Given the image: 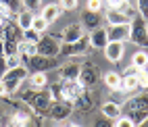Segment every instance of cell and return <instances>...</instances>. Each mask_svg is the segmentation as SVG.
<instances>
[{"label": "cell", "instance_id": "6da1fadb", "mask_svg": "<svg viewBox=\"0 0 148 127\" xmlns=\"http://www.w3.org/2000/svg\"><path fill=\"white\" fill-rule=\"evenodd\" d=\"M2 48H4V56H11V54H17V46L19 42L23 40V31L17 27V23L13 21H4L2 23Z\"/></svg>", "mask_w": 148, "mask_h": 127}, {"label": "cell", "instance_id": "7a4b0ae2", "mask_svg": "<svg viewBox=\"0 0 148 127\" xmlns=\"http://www.w3.org/2000/svg\"><path fill=\"white\" fill-rule=\"evenodd\" d=\"M23 102H27V106H32V111L38 115H48L52 106V98H50V92L46 90H32L23 94Z\"/></svg>", "mask_w": 148, "mask_h": 127}, {"label": "cell", "instance_id": "3957f363", "mask_svg": "<svg viewBox=\"0 0 148 127\" xmlns=\"http://www.w3.org/2000/svg\"><path fill=\"white\" fill-rule=\"evenodd\" d=\"M121 109H125L127 117L138 125V123H144L148 119V94H142V96H136V98H132L130 102H125V106H121Z\"/></svg>", "mask_w": 148, "mask_h": 127}, {"label": "cell", "instance_id": "277c9868", "mask_svg": "<svg viewBox=\"0 0 148 127\" xmlns=\"http://www.w3.org/2000/svg\"><path fill=\"white\" fill-rule=\"evenodd\" d=\"M27 67L25 65H21V67H17V69H6L4 73H2V81L4 83V87H6V92H8V96L11 94H15V92H19V87H21V83L27 79Z\"/></svg>", "mask_w": 148, "mask_h": 127}, {"label": "cell", "instance_id": "5b68a950", "mask_svg": "<svg viewBox=\"0 0 148 127\" xmlns=\"http://www.w3.org/2000/svg\"><path fill=\"white\" fill-rule=\"evenodd\" d=\"M130 40L138 48H142V50L148 48V23H146V19H142L140 15L134 17L132 23H130Z\"/></svg>", "mask_w": 148, "mask_h": 127}, {"label": "cell", "instance_id": "8992f818", "mask_svg": "<svg viewBox=\"0 0 148 127\" xmlns=\"http://www.w3.org/2000/svg\"><path fill=\"white\" fill-rule=\"evenodd\" d=\"M36 46H38V54H40V56H50V58H54L58 54V50H61V42H58V38L50 36V33H44Z\"/></svg>", "mask_w": 148, "mask_h": 127}, {"label": "cell", "instance_id": "52a82bcc", "mask_svg": "<svg viewBox=\"0 0 148 127\" xmlns=\"http://www.w3.org/2000/svg\"><path fill=\"white\" fill-rule=\"evenodd\" d=\"M61 92H63V100L65 102L75 104L86 94V87L79 81H61Z\"/></svg>", "mask_w": 148, "mask_h": 127}, {"label": "cell", "instance_id": "ba28073f", "mask_svg": "<svg viewBox=\"0 0 148 127\" xmlns=\"http://www.w3.org/2000/svg\"><path fill=\"white\" fill-rule=\"evenodd\" d=\"M90 50V40H88V36H84L82 40L77 42H71V44H61V50L58 54L61 56H82Z\"/></svg>", "mask_w": 148, "mask_h": 127}, {"label": "cell", "instance_id": "9c48e42d", "mask_svg": "<svg viewBox=\"0 0 148 127\" xmlns=\"http://www.w3.org/2000/svg\"><path fill=\"white\" fill-rule=\"evenodd\" d=\"M71 113H73V104H71V102H65V100H61V102H52L50 111H48L50 119L56 121V123H65L69 117H71Z\"/></svg>", "mask_w": 148, "mask_h": 127}, {"label": "cell", "instance_id": "30bf717a", "mask_svg": "<svg viewBox=\"0 0 148 127\" xmlns=\"http://www.w3.org/2000/svg\"><path fill=\"white\" fill-rule=\"evenodd\" d=\"M98 79H100V71H98V67H96V65H84V67H82V73H79V79H77V81H79L86 90H88V87L96 85Z\"/></svg>", "mask_w": 148, "mask_h": 127}, {"label": "cell", "instance_id": "8fae6325", "mask_svg": "<svg viewBox=\"0 0 148 127\" xmlns=\"http://www.w3.org/2000/svg\"><path fill=\"white\" fill-rule=\"evenodd\" d=\"M84 36H86V29L82 27V23H71V25H67V27L63 29L61 42H63V44H71V42L82 40Z\"/></svg>", "mask_w": 148, "mask_h": 127}, {"label": "cell", "instance_id": "7c38bea8", "mask_svg": "<svg viewBox=\"0 0 148 127\" xmlns=\"http://www.w3.org/2000/svg\"><path fill=\"white\" fill-rule=\"evenodd\" d=\"M29 61V67L34 69V73H46L48 69H52V67H56V61L50 56H40V54H36L32 58H27Z\"/></svg>", "mask_w": 148, "mask_h": 127}, {"label": "cell", "instance_id": "4fadbf2b", "mask_svg": "<svg viewBox=\"0 0 148 127\" xmlns=\"http://www.w3.org/2000/svg\"><path fill=\"white\" fill-rule=\"evenodd\" d=\"M106 36H108V42H123L130 40V23H123V25H111L106 29Z\"/></svg>", "mask_w": 148, "mask_h": 127}, {"label": "cell", "instance_id": "5bb4252c", "mask_svg": "<svg viewBox=\"0 0 148 127\" xmlns=\"http://www.w3.org/2000/svg\"><path fill=\"white\" fill-rule=\"evenodd\" d=\"M6 127H32V113L27 109H19L11 115Z\"/></svg>", "mask_w": 148, "mask_h": 127}, {"label": "cell", "instance_id": "9a60e30c", "mask_svg": "<svg viewBox=\"0 0 148 127\" xmlns=\"http://www.w3.org/2000/svg\"><path fill=\"white\" fill-rule=\"evenodd\" d=\"M125 54V44L123 42H108L104 48V58L111 63H119Z\"/></svg>", "mask_w": 148, "mask_h": 127}, {"label": "cell", "instance_id": "2e32d148", "mask_svg": "<svg viewBox=\"0 0 148 127\" xmlns=\"http://www.w3.org/2000/svg\"><path fill=\"white\" fill-rule=\"evenodd\" d=\"M79 73H82V65H77V63H67L58 69L61 81H77L79 79Z\"/></svg>", "mask_w": 148, "mask_h": 127}, {"label": "cell", "instance_id": "e0dca14e", "mask_svg": "<svg viewBox=\"0 0 148 127\" xmlns=\"http://www.w3.org/2000/svg\"><path fill=\"white\" fill-rule=\"evenodd\" d=\"M88 40H90V48H100V50H104V48H106V44H108L106 29H104V27L92 29V31H90V36H88Z\"/></svg>", "mask_w": 148, "mask_h": 127}, {"label": "cell", "instance_id": "ac0fdd59", "mask_svg": "<svg viewBox=\"0 0 148 127\" xmlns=\"http://www.w3.org/2000/svg\"><path fill=\"white\" fill-rule=\"evenodd\" d=\"M100 113H102L104 119L117 121V119L123 115V109H121V104H117V102H104V104L100 106Z\"/></svg>", "mask_w": 148, "mask_h": 127}, {"label": "cell", "instance_id": "d6986e66", "mask_svg": "<svg viewBox=\"0 0 148 127\" xmlns=\"http://www.w3.org/2000/svg\"><path fill=\"white\" fill-rule=\"evenodd\" d=\"M63 15V8L58 6V4H54V2H50V4H46V6H42V13H40V17L44 19V21L50 25V23H54L58 17Z\"/></svg>", "mask_w": 148, "mask_h": 127}, {"label": "cell", "instance_id": "ffe728a7", "mask_svg": "<svg viewBox=\"0 0 148 127\" xmlns=\"http://www.w3.org/2000/svg\"><path fill=\"white\" fill-rule=\"evenodd\" d=\"M104 19H106L108 27H111V25H123V23H132V19L127 17V15H123L121 11H117V8H108V11H106V15H104Z\"/></svg>", "mask_w": 148, "mask_h": 127}, {"label": "cell", "instance_id": "44dd1931", "mask_svg": "<svg viewBox=\"0 0 148 127\" xmlns=\"http://www.w3.org/2000/svg\"><path fill=\"white\" fill-rule=\"evenodd\" d=\"M15 19H17V27L21 29V31H27V29H32V23H34V13H29V11H19L17 15H15Z\"/></svg>", "mask_w": 148, "mask_h": 127}, {"label": "cell", "instance_id": "7402d4cb", "mask_svg": "<svg viewBox=\"0 0 148 127\" xmlns=\"http://www.w3.org/2000/svg\"><path fill=\"white\" fill-rule=\"evenodd\" d=\"M82 27L88 29V31H92V29H98V27H100V15H98V13L86 11V13L82 15Z\"/></svg>", "mask_w": 148, "mask_h": 127}, {"label": "cell", "instance_id": "603a6c76", "mask_svg": "<svg viewBox=\"0 0 148 127\" xmlns=\"http://www.w3.org/2000/svg\"><path fill=\"white\" fill-rule=\"evenodd\" d=\"M102 81H104V85L108 87V90L119 92V87H121V75L117 71H108V73L102 75Z\"/></svg>", "mask_w": 148, "mask_h": 127}, {"label": "cell", "instance_id": "cb8c5ba5", "mask_svg": "<svg viewBox=\"0 0 148 127\" xmlns=\"http://www.w3.org/2000/svg\"><path fill=\"white\" fill-rule=\"evenodd\" d=\"M27 79H29L32 90H44V87L48 85V75L46 73H32Z\"/></svg>", "mask_w": 148, "mask_h": 127}, {"label": "cell", "instance_id": "d4e9b609", "mask_svg": "<svg viewBox=\"0 0 148 127\" xmlns=\"http://www.w3.org/2000/svg\"><path fill=\"white\" fill-rule=\"evenodd\" d=\"M136 90H140V85H138V75H123L119 92H136Z\"/></svg>", "mask_w": 148, "mask_h": 127}, {"label": "cell", "instance_id": "484cf974", "mask_svg": "<svg viewBox=\"0 0 148 127\" xmlns=\"http://www.w3.org/2000/svg\"><path fill=\"white\" fill-rule=\"evenodd\" d=\"M132 67H136L138 71L148 69V54H146V50H138V52L132 56Z\"/></svg>", "mask_w": 148, "mask_h": 127}, {"label": "cell", "instance_id": "4316f807", "mask_svg": "<svg viewBox=\"0 0 148 127\" xmlns=\"http://www.w3.org/2000/svg\"><path fill=\"white\" fill-rule=\"evenodd\" d=\"M32 29H34V31H38L40 36H44V33H46V29H48V23L44 21V19H42L40 15H34V23H32Z\"/></svg>", "mask_w": 148, "mask_h": 127}, {"label": "cell", "instance_id": "83f0119b", "mask_svg": "<svg viewBox=\"0 0 148 127\" xmlns=\"http://www.w3.org/2000/svg\"><path fill=\"white\" fill-rule=\"evenodd\" d=\"M0 4L6 6L8 11H11L13 15H17L19 11H23V4H21V0H0Z\"/></svg>", "mask_w": 148, "mask_h": 127}, {"label": "cell", "instance_id": "f1b7e54d", "mask_svg": "<svg viewBox=\"0 0 148 127\" xmlns=\"http://www.w3.org/2000/svg\"><path fill=\"white\" fill-rule=\"evenodd\" d=\"M21 65H23V61H21L19 54H11V56L4 58V67L6 69H17V67H21Z\"/></svg>", "mask_w": 148, "mask_h": 127}, {"label": "cell", "instance_id": "f546056e", "mask_svg": "<svg viewBox=\"0 0 148 127\" xmlns=\"http://www.w3.org/2000/svg\"><path fill=\"white\" fill-rule=\"evenodd\" d=\"M136 11L142 19H148V0H136Z\"/></svg>", "mask_w": 148, "mask_h": 127}, {"label": "cell", "instance_id": "4dcf8cb0", "mask_svg": "<svg viewBox=\"0 0 148 127\" xmlns=\"http://www.w3.org/2000/svg\"><path fill=\"white\" fill-rule=\"evenodd\" d=\"M40 33H38V31H34V29H27V31H23V40L25 42H32V44H38V42H40Z\"/></svg>", "mask_w": 148, "mask_h": 127}, {"label": "cell", "instance_id": "1f68e13d", "mask_svg": "<svg viewBox=\"0 0 148 127\" xmlns=\"http://www.w3.org/2000/svg\"><path fill=\"white\" fill-rule=\"evenodd\" d=\"M21 4H23V8H25V11L34 13V11H38V8H40L42 0H21Z\"/></svg>", "mask_w": 148, "mask_h": 127}, {"label": "cell", "instance_id": "d6a6232c", "mask_svg": "<svg viewBox=\"0 0 148 127\" xmlns=\"http://www.w3.org/2000/svg\"><path fill=\"white\" fill-rule=\"evenodd\" d=\"M138 85H140L142 90H148V69H142L138 73Z\"/></svg>", "mask_w": 148, "mask_h": 127}, {"label": "cell", "instance_id": "836d02e7", "mask_svg": "<svg viewBox=\"0 0 148 127\" xmlns=\"http://www.w3.org/2000/svg\"><path fill=\"white\" fill-rule=\"evenodd\" d=\"M86 8H88L90 13H100L102 0H88V2H86Z\"/></svg>", "mask_w": 148, "mask_h": 127}, {"label": "cell", "instance_id": "e575fe53", "mask_svg": "<svg viewBox=\"0 0 148 127\" xmlns=\"http://www.w3.org/2000/svg\"><path fill=\"white\" fill-rule=\"evenodd\" d=\"M77 4H79V0H61V2H58V6H61L63 11H75Z\"/></svg>", "mask_w": 148, "mask_h": 127}, {"label": "cell", "instance_id": "d590c367", "mask_svg": "<svg viewBox=\"0 0 148 127\" xmlns=\"http://www.w3.org/2000/svg\"><path fill=\"white\" fill-rule=\"evenodd\" d=\"M115 127H136V123H134V121H132V119H130L127 115H125V117L121 115L119 119L115 121Z\"/></svg>", "mask_w": 148, "mask_h": 127}, {"label": "cell", "instance_id": "8d00e7d4", "mask_svg": "<svg viewBox=\"0 0 148 127\" xmlns=\"http://www.w3.org/2000/svg\"><path fill=\"white\" fill-rule=\"evenodd\" d=\"M94 127H111V121H108V119H104V117H102L100 121H96V125H94Z\"/></svg>", "mask_w": 148, "mask_h": 127}, {"label": "cell", "instance_id": "74e56055", "mask_svg": "<svg viewBox=\"0 0 148 127\" xmlns=\"http://www.w3.org/2000/svg\"><path fill=\"white\" fill-rule=\"evenodd\" d=\"M8 96V92H6V87H4V83L0 81V98H6Z\"/></svg>", "mask_w": 148, "mask_h": 127}, {"label": "cell", "instance_id": "f35d334b", "mask_svg": "<svg viewBox=\"0 0 148 127\" xmlns=\"http://www.w3.org/2000/svg\"><path fill=\"white\" fill-rule=\"evenodd\" d=\"M61 127H82V125H77V123H65V125H61Z\"/></svg>", "mask_w": 148, "mask_h": 127}, {"label": "cell", "instance_id": "ab89813d", "mask_svg": "<svg viewBox=\"0 0 148 127\" xmlns=\"http://www.w3.org/2000/svg\"><path fill=\"white\" fill-rule=\"evenodd\" d=\"M140 127H148V119H146V121H144V123H142Z\"/></svg>", "mask_w": 148, "mask_h": 127}, {"label": "cell", "instance_id": "60d3db41", "mask_svg": "<svg viewBox=\"0 0 148 127\" xmlns=\"http://www.w3.org/2000/svg\"><path fill=\"white\" fill-rule=\"evenodd\" d=\"M2 23H4V21H2V19H0V29H2Z\"/></svg>", "mask_w": 148, "mask_h": 127}, {"label": "cell", "instance_id": "b9f144b4", "mask_svg": "<svg viewBox=\"0 0 148 127\" xmlns=\"http://www.w3.org/2000/svg\"><path fill=\"white\" fill-rule=\"evenodd\" d=\"M106 2H111V0H106Z\"/></svg>", "mask_w": 148, "mask_h": 127}]
</instances>
